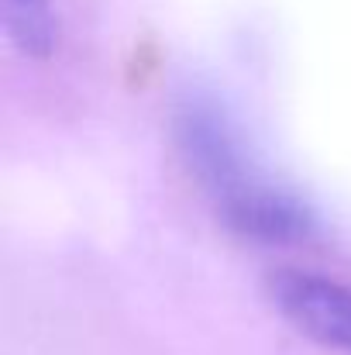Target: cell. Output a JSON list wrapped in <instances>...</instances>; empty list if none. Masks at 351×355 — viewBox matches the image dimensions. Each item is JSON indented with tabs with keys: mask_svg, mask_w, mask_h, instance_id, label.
Segmentation results:
<instances>
[{
	"mask_svg": "<svg viewBox=\"0 0 351 355\" xmlns=\"http://www.w3.org/2000/svg\"><path fill=\"white\" fill-rule=\"evenodd\" d=\"M169 124L183 169L231 235L269 248H296L324 235L321 211L258 155L224 101L186 90Z\"/></svg>",
	"mask_w": 351,
	"mask_h": 355,
	"instance_id": "obj_1",
	"label": "cell"
},
{
	"mask_svg": "<svg viewBox=\"0 0 351 355\" xmlns=\"http://www.w3.org/2000/svg\"><path fill=\"white\" fill-rule=\"evenodd\" d=\"M272 311L324 352L351 355V283L310 266H276L265 272Z\"/></svg>",
	"mask_w": 351,
	"mask_h": 355,
	"instance_id": "obj_2",
	"label": "cell"
},
{
	"mask_svg": "<svg viewBox=\"0 0 351 355\" xmlns=\"http://www.w3.org/2000/svg\"><path fill=\"white\" fill-rule=\"evenodd\" d=\"M7 42L35 62H45L62 45V14L55 0H0Z\"/></svg>",
	"mask_w": 351,
	"mask_h": 355,
	"instance_id": "obj_3",
	"label": "cell"
}]
</instances>
